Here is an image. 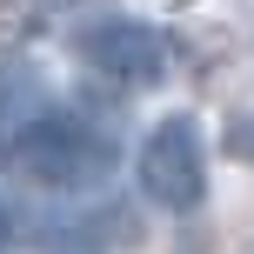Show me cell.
Here are the masks:
<instances>
[{
    "label": "cell",
    "mask_w": 254,
    "mask_h": 254,
    "mask_svg": "<svg viewBox=\"0 0 254 254\" xmlns=\"http://www.w3.org/2000/svg\"><path fill=\"white\" fill-rule=\"evenodd\" d=\"M134 181H140V194H147L154 207L194 214V207L207 201V140H201V121L194 114L154 121L147 140H140V154H134Z\"/></svg>",
    "instance_id": "obj_3"
},
{
    "label": "cell",
    "mask_w": 254,
    "mask_h": 254,
    "mask_svg": "<svg viewBox=\"0 0 254 254\" xmlns=\"http://www.w3.org/2000/svg\"><path fill=\"white\" fill-rule=\"evenodd\" d=\"M114 134H101L87 114H34L13 134L7 147V167L34 188H54V194H87L114 174Z\"/></svg>",
    "instance_id": "obj_1"
},
{
    "label": "cell",
    "mask_w": 254,
    "mask_h": 254,
    "mask_svg": "<svg viewBox=\"0 0 254 254\" xmlns=\"http://www.w3.org/2000/svg\"><path fill=\"white\" fill-rule=\"evenodd\" d=\"M74 61L87 67L94 80H107L114 94H147L167 80L174 67V40L147 20H127V13H107V20L80 27L74 34Z\"/></svg>",
    "instance_id": "obj_2"
},
{
    "label": "cell",
    "mask_w": 254,
    "mask_h": 254,
    "mask_svg": "<svg viewBox=\"0 0 254 254\" xmlns=\"http://www.w3.org/2000/svg\"><path fill=\"white\" fill-rule=\"evenodd\" d=\"M0 248H7V207H0Z\"/></svg>",
    "instance_id": "obj_4"
}]
</instances>
